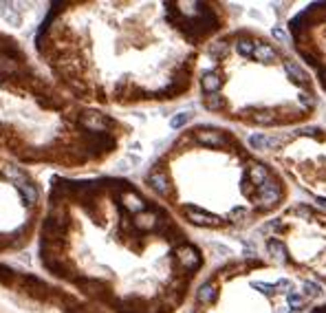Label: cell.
<instances>
[{
	"label": "cell",
	"instance_id": "obj_1",
	"mask_svg": "<svg viewBox=\"0 0 326 313\" xmlns=\"http://www.w3.org/2000/svg\"><path fill=\"white\" fill-rule=\"evenodd\" d=\"M36 260L46 278L106 313H179L205 251L139 183L53 172Z\"/></svg>",
	"mask_w": 326,
	"mask_h": 313
},
{
	"label": "cell",
	"instance_id": "obj_2",
	"mask_svg": "<svg viewBox=\"0 0 326 313\" xmlns=\"http://www.w3.org/2000/svg\"><path fill=\"white\" fill-rule=\"evenodd\" d=\"M223 22V4L201 0H53L31 49L84 106H157L192 93L201 55Z\"/></svg>",
	"mask_w": 326,
	"mask_h": 313
},
{
	"label": "cell",
	"instance_id": "obj_3",
	"mask_svg": "<svg viewBox=\"0 0 326 313\" xmlns=\"http://www.w3.org/2000/svg\"><path fill=\"white\" fill-rule=\"evenodd\" d=\"M132 126L79 104L16 33L0 27V155L55 174L86 177L130 139Z\"/></svg>",
	"mask_w": 326,
	"mask_h": 313
},
{
	"label": "cell",
	"instance_id": "obj_4",
	"mask_svg": "<svg viewBox=\"0 0 326 313\" xmlns=\"http://www.w3.org/2000/svg\"><path fill=\"white\" fill-rule=\"evenodd\" d=\"M262 161H249L240 139L227 128H183L152 159L144 188L183 225L218 232L240 230L254 210L269 212L285 198V183Z\"/></svg>",
	"mask_w": 326,
	"mask_h": 313
},
{
	"label": "cell",
	"instance_id": "obj_5",
	"mask_svg": "<svg viewBox=\"0 0 326 313\" xmlns=\"http://www.w3.org/2000/svg\"><path fill=\"white\" fill-rule=\"evenodd\" d=\"M46 210L40 172L0 155V260L36 247Z\"/></svg>",
	"mask_w": 326,
	"mask_h": 313
},
{
	"label": "cell",
	"instance_id": "obj_6",
	"mask_svg": "<svg viewBox=\"0 0 326 313\" xmlns=\"http://www.w3.org/2000/svg\"><path fill=\"white\" fill-rule=\"evenodd\" d=\"M0 313H106L44 274L0 260Z\"/></svg>",
	"mask_w": 326,
	"mask_h": 313
},
{
	"label": "cell",
	"instance_id": "obj_7",
	"mask_svg": "<svg viewBox=\"0 0 326 313\" xmlns=\"http://www.w3.org/2000/svg\"><path fill=\"white\" fill-rule=\"evenodd\" d=\"M324 289L320 287L315 280H306L304 282V298H309V300H318V298H322Z\"/></svg>",
	"mask_w": 326,
	"mask_h": 313
}]
</instances>
